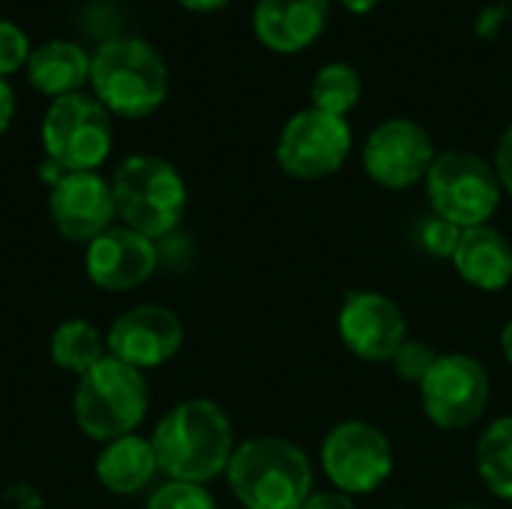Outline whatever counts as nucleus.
Returning <instances> with one entry per match:
<instances>
[{
	"label": "nucleus",
	"mask_w": 512,
	"mask_h": 509,
	"mask_svg": "<svg viewBox=\"0 0 512 509\" xmlns=\"http://www.w3.org/2000/svg\"><path fill=\"white\" fill-rule=\"evenodd\" d=\"M159 471L174 483H210L228 471L234 456V426L210 399L174 405L150 435Z\"/></svg>",
	"instance_id": "1"
},
{
	"label": "nucleus",
	"mask_w": 512,
	"mask_h": 509,
	"mask_svg": "<svg viewBox=\"0 0 512 509\" xmlns=\"http://www.w3.org/2000/svg\"><path fill=\"white\" fill-rule=\"evenodd\" d=\"M90 87L111 117L141 120L168 99V63L150 42L117 36L93 51Z\"/></svg>",
	"instance_id": "2"
},
{
	"label": "nucleus",
	"mask_w": 512,
	"mask_h": 509,
	"mask_svg": "<svg viewBox=\"0 0 512 509\" xmlns=\"http://www.w3.org/2000/svg\"><path fill=\"white\" fill-rule=\"evenodd\" d=\"M225 477L243 509H300L312 495V465L306 453L276 435L243 441Z\"/></svg>",
	"instance_id": "3"
},
{
	"label": "nucleus",
	"mask_w": 512,
	"mask_h": 509,
	"mask_svg": "<svg viewBox=\"0 0 512 509\" xmlns=\"http://www.w3.org/2000/svg\"><path fill=\"white\" fill-rule=\"evenodd\" d=\"M111 195L120 225L159 240L168 237L189 204L183 174L162 156L132 153L111 174Z\"/></svg>",
	"instance_id": "4"
},
{
	"label": "nucleus",
	"mask_w": 512,
	"mask_h": 509,
	"mask_svg": "<svg viewBox=\"0 0 512 509\" xmlns=\"http://www.w3.org/2000/svg\"><path fill=\"white\" fill-rule=\"evenodd\" d=\"M45 162L39 177L51 186L69 171H96L114 147V117L87 93L51 99L42 117Z\"/></svg>",
	"instance_id": "5"
},
{
	"label": "nucleus",
	"mask_w": 512,
	"mask_h": 509,
	"mask_svg": "<svg viewBox=\"0 0 512 509\" xmlns=\"http://www.w3.org/2000/svg\"><path fill=\"white\" fill-rule=\"evenodd\" d=\"M150 408V387L144 372L105 357L87 375L78 378L72 396V414L78 429L99 444L123 435H135Z\"/></svg>",
	"instance_id": "6"
},
{
	"label": "nucleus",
	"mask_w": 512,
	"mask_h": 509,
	"mask_svg": "<svg viewBox=\"0 0 512 509\" xmlns=\"http://www.w3.org/2000/svg\"><path fill=\"white\" fill-rule=\"evenodd\" d=\"M501 180L495 165L471 150H444L426 174V195L432 213L465 228L489 225L501 207Z\"/></svg>",
	"instance_id": "7"
},
{
	"label": "nucleus",
	"mask_w": 512,
	"mask_h": 509,
	"mask_svg": "<svg viewBox=\"0 0 512 509\" xmlns=\"http://www.w3.org/2000/svg\"><path fill=\"white\" fill-rule=\"evenodd\" d=\"M351 126L345 117L303 108L291 114L276 138V162L288 177L321 180L336 174L351 156Z\"/></svg>",
	"instance_id": "8"
},
{
	"label": "nucleus",
	"mask_w": 512,
	"mask_h": 509,
	"mask_svg": "<svg viewBox=\"0 0 512 509\" xmlns=\"http://www.w3.org/2000/svg\"><path fill=\"white\" fill-rule=\"evenodd\" d=\"M321 468L342 495H372L393 474V447L372 423L345 420L327 432Z\"/></svg>",
	"instance_id": "9"
},
{
	"label": "nucleus",
	"mask_w": 512,
	"mask_h": 509,
	"mask_svg": "<svg viewBox=\"0 0 512 509\" xmlns=\"http://www.w3.org/2000/svg\"><path fill=\"white\" fill-rule=\"evenodd\" d=\"M420 399L426 417L438 429L459 432L474 426L486 414L492 402V381L477 357L441 354L420 384Z\"/></svg>",
	"instance_id": "10"
},
{
	"label": "nucleus",
	"mask_w": 512,
	"mask_h": 509,
	"mask_svg": "<svg viewBox=\"0 0 512 509\" xmlns=\"http://www.w3.org/2000/svg\"><path fill=\"white\" fill-rule=\"evenodd\" d=\"M435 141L417 120L390 117L363 144V168L384 189H411L426 180L435 162Z\"/></svg>",
	"instance_id": "11"
},
{
	"label": "nucleus",
	"mask_w": 512,
	"mask_h": 509,
	"mask_svg": "<svg viewBox=\"0 0 512 509\" xmlns=\"http://www.w3.org/2000/svg\"><path fill=\"white\" fill-rule=\"evenodd\" d=\"M183 321L177 312L159 303H141L126 309L105 333L108 354L120 363L147 372L174 360L183 348Z\"/></svg>",
	"instance_id": "12"
},
{
	"label": "nucleus",
	"mask_w": 512,
	"mask_h": 509,
	"mask_svg": "<svg viewBox=\"0 0 512 509\" xmlns=\"http://www.w3.org/2000/svg\"><path fill=\"white\" fill-rule=\"evenodd\" d=\"M336 327L342 345L366 363L393 360L408 339V321L399 303L381 291H351L342 300Z\"/></svg>",
	"instance_id": "13"
},
{
	"label": "nucleus",
	"mask_w": 512,
	"mask_h": 509,
	"mask_svg": "<svg viewBox=\"0 0 512 509\" xmlns=\"http://www.w3.org/2000/svg\"><path fill=\"white\" fill-rule=\"evenodd\" d=\"M48 213L57 234L69 243H90L114 228L117 210L111 180L99 171H69L51 183Z\"/></svg>",
	"instance_id": "14"
},
{
	"label": "nucleus",
	"mask_w": 512,
	"mask_h": 509,
	"mask_svg": "<svg viewBox=\"0 0 512 509\" xmlns=\"http://www.w3.org/2000/svg\"><path fill=\"white\" fill-rule=\"evenodd\" d=\"M156 264H159L156 240L126 225L108 228L105 234L90 240L84 249L87 279L96 288L111 291V294H123V291L144 285L156 273Z\"/></svg>",
	"instance_id": "15"
},
{
	"label": "nucleus",
	"mask_w": 512,
	"mask_h": 509,
	"mask_svg": "<svg viewBox=\"0 0 512 509\" xmlns=\"http://www.w3.org/2000/svg\"><path fill=\"white\" fill-rule=\"evenodd\" d=\"M330 21V0H258L252 12L255 39L273 54L312 48Z\"/></svg>",
	"instance_id": "16"
},
{
	"label": "nucleus",
	"mask_w": 512,
	"mask_h": 509,
	"mask_svg": "<svg viewBox=\"0 0 512 509\" xmlns=\"http://www.w3.org/2000/svg\"><path fill=\"white\" fill-rule=\"evenodd\" d=\"M453 267L480 291H504L512 282V243L492 225L465 228L453 255Z\"/></svg>",
	"instance_id": "17"
},
{
	"label": "nucleus",
	"mask_w": 512,
	"mask_h": 509,
	"mask_svg": "<svg viewBox=\"0 0 512 509\" xmlns=\"http://www.w3.org/2000/svg\"><path fill=\"white\" fill-rule=\"evenodd\" d=\"M90 60L78 42L69 39H48L30 51L27 60V81L36 93L60 99L69 93H81L84 84H90Z\"/></svg>",
	"instance_id": "18"
},
{
	"label": "nucleus",
	"mask_w": 512,
	"mask_h": 509,
	"mask_svg": "<svg viewBox=\"0 0 512 509\" xmlns=\"http://www.w3.org/2000/svg\"><path fill=\"white\" fill-rule=\"evenodd\" d=\"M93 471L105 492L129 498L153 483V477L159 474V462H156L150 438L123 435V438L102 444L93 462Z\"/></svg>",
	"instance_id": "19"
},
{
	"label": "nucleus",
	"mask_w": 512,
	"mask_h": 509,
	"mask_svg": "<svg viewBox=\"0 0 512 509\" xmlns=\"http://www.w3.org/2000/svg\"><path fill=\"white\" fill-rule=\"evenodd\" d=\"M51 363L60 372L69 375H87L96 363H102L108 357V345L105 336L99 333L96 324L84 321V318H69L63 321L54 333H51Z\"/></svg>",
	"instance_id": "20"
},
{
	"label": "nucleus",
	"mask_w": 512,
	"mask_h": 509,
	"mask_svg": "<svg viewBox=\"0 0 512 509\" xmlns=\"http://www.w3.org/2000/svg\"><path fill=\"white\" fill-rule=\"evenodd\" d=\"M477 474L495 498L512 501V417L492 420L480 435Z\"/></svg>",
	"instance_id": "21"
},
{
	"label": "nucleus",
	"mask_w": 512,
	"mask_h": 509,
	"mask_svg": "<svg viewBox=\"0 0 512 509\" xmlns=\"http://www.w3.org/2000/svg\"><path fill=\"white\" fill-rule=\"evenodd\" d=\"M360 96H363V78L351 63H342V60L321 66L309 87L312 108L333 114V117H348L357 108Z\"/></svg>",
	"instance_id": "22"
},
{
	"label": "nucleus",
	"mask_w": 512,
	"mask_h": 509,
	"mask_svg": "<svg viewBox=\"0 0 512 509\" xmlns=\"http://www.w3.org/2000/svg\"><path fill=\"white\" fill-rule=\"evenodd\" d=\"M144 509H219L207 486L198 483H165L159 486Z\"/></svg>",
	"instance_id": "23"
},
{
	"label": "nucleus",
	"mask_w": 512,
	"mask_h": 509,
	"mask_svg": "<svg viewBox=\"0 0 512 509\" xmlns=\"http://www.w3.org/2000/svg\"><path fill=\"white\" fill-rule=\"evenodd\" d=\"M441 354H435V348L423 339H405L402 348L393 354V369L402 381L408 384H423V378L432 372V366L438 363Z\"/></svg>",
	"instance_id": "24"
},
{
	"label": "nucleus",
	"mask_w": 512,
	"mask_h": 509,
	"mask_svg": "<svg viewBox=\"0 0 512 509\" xmlns=\"http://www.w3.org/2000/svg\"><path fill=\"white\" fill-rule=\"evenodd\" d=\"M459 237H462V228L447 222V219H441L438 213H429V216H423L417 222V240L435 258H450L453 261Z\"/></svg>",
	"instance_id": "25"
},
{
	"label": "nucleus",
	"mask_w": 512,
	"mask_h": 509,
	"mask_svg": "<svg viewBox=\"0 0 512 509\" xmlns=\"http://www.w3.org/2000/svg\"><path fill=\"white\" fill-rule=\"evenodd\" d=\"M30 39L27 33L15 24V21H6L0 18V78L18 72L21 66H27L30 60Z\"/></svg>",
	"instance_id": "26"
},
{
	"label": "nucleus",
	"mask_w": 512,
	"mask_h": 509,
	"mask_svg": "<svg viewBox=\"0 0 512 509\" xmlns=\"http://www.w3.org/2000/svg\"><path fill=\"white\" fill-rule=\"evenodd\" d=\"M495 174L501 180V189L512 195V123L504 129V135L495 147Z\"/></svg>",
	"instance_id": "27"
},
{
	"label": "nucleus",
	"mask_w": 512,
	"mask_h": 509,
	"mask_svg": "<svg viewBox=\"0 0 512 509\" xmlns=\"http://www.w3.org/2000/svg\"><path fill=\"white\" fill-rule=\"evenodd\" d=\"M300 509H360L351 495H342V492H321V495H309V501Z\"/></svg>",
	"instance_id": "28"
},
{
	"label": "nucleus",
	"mask_w": 512,
	"mask_h": 509,
	"mask_svg": "<svg viewBox=\"0 0 512 509\" xmlns=\"http://www.w3.org/2000/svg\"><path fill=\"white\" fill-rule=\"evenodd\" d=\"M15 117V90L9 87L6 78H0V135L12 126Z\"/></svg>",
	"instance_id": "29"
},
{
	"label": "nucleus",
	"mask_w": 512,
	"mask_h": 509,
	"mask_svg": "<svg viewBox=\"0 0 512 509\" xmlns=\"http://www.w3.org/2000/svg\"><path fill=\"white\" fill-rule=\"evenodd\" d=\"M177 3L186 6V9H192V12H216V9L228 6L231 0H177Z\"/></svg>",
	"instance_id": "30"
},
{
	"label": "nucleus",
	"mask_w": 512,
	"mask_h": 509,
	"mask_svg": "<svg viewBox=\"0 0 512 509\" xmlns=\"http://www.w3.org/2000/svg\"><path fill=\"white\" fill-rule=\"evenodd\" d=\"M351 15H369L375 6H378V0H339Z\"/></svg>",
	"instance_id": "31"
},
{
	"label": "nucleus",
	"mask_w": 512,
	"mask_h": 509,
	"mask_svg": "<svg viewBox=\"0 0 512 509\" xmlns=\"http://www.w3.org/2000/svg\"><path fill=\"white\" fill-rule=\"evenodd\" d=\"M501 351H504L507 363L512 366V321H507V324H504V333H501Z\"/></svg>",
	"instance_id": "32"
},
{
	"label": "nucleus",
	"mask_w": 512,
	"mask_h": 509,
	"mask_svg": "<svg viewBox=\"0 0 512 509\" xmlns=\"http://www.w3.org/2000/svg\"><path fill=\"white\" fill-rule=\"evenodd\" d=\"M453 509H486V507H480V504H462V507H453Z\"/></svg>",
	"instance_id": "33"
},
{
	"label": "nucleus",
	"mask_w": 512,
	"mask_h": 509,
	"mask_svg": "<svg viewBox=\"0 0 512 509\" xmlns=\"http://www.w3.org/2000/svg\"><path fill=\"white\" fill-rule=\"evenodd\" d=\"M393 509H408V507H393Z\"/></svg>",
	"instance_id": "34"
}]
</instances>
